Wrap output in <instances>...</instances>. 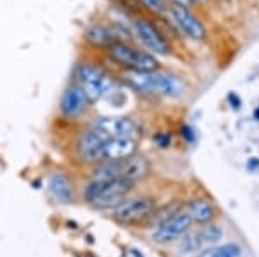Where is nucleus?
Wrapping results in <instances>:
<instances>
[{
  "mask_svg": "<svg viewBox=\"0 0 259 257\" xmlns=\"http://www.w3.org/2000/svg\"><path fill=\"white\" fill-rule=\"evenodd\" d=\"M135 181L130 180H112V181H92L85 186V198L92 205L99 209H114L124 200V197L133 190Z\"/></svg>",
  "mask_w": 259,
  "mask_h": 257,
  "instance_id": "f257e3e1",
  "label": "nucleus"
},
{
  "mask_svg": "<svg viewBox=\"0 0 259 257\" xmlns=\"http://www.w3.org/2000/svg\"><path fill=\"white\" fill-rule=\"evenodd\" d=\"M130 83L135 88L142 90L145 93H156L162 97H180L185 92V85L178 76L169 73L150 71V73H137L132 71Z\"/></svg>",
  "mask_w": 259,
  "mask_h": 257,
  "instance_id": "f03ea898",
  "label": "nucleus"
},
{
  "mask_svg": "<svg viewBox=\"0 0 259 257\" xmlns=\"http://www.w3.org/2000/svg\"><path fill=\"white\" fill-rule=\"evenodd\" d=\"M107 54L114 62H118L123 68H128L130 71L137 73H150L157 71L159 62L149 52L139 50V48L132 47V45L124 43V41H114L112 45L107 47Z\"/></svg>",
  "mask_w": 259,
  "mask_h": 257,
  "instance_id": "7ed1b4c3",
  "label": "nucleus"
},
{
  "mask_svg": "<svg viewBox=\"0 0 259 257\" xmlns=\"http://www.w3.org/2000/svg\"><path fill=\"white\" fill-rule=\"evenodd\" d=\"M76 76L78 81H80L81 90L85 92L90 102H97L106 97V95H109L112 92V86H114V81H112L109 74L104 71L102 68L90 64V62L78 66Z\"/></svg>",
  "mask_w": 259,
  "mask_h": 257,
  "instance_id": "20e7f679",
  "label": "nucleus"
},
{
  "mask_svg": "<svg viewBox=\"0 0 259 257\" xmlns=\"http://www.w3.org/2000/svg\"><path fill=\"white\" fill-rule=\"evenodd\" d=\"M156 211V202L150 197L126 198L118 204L112 211V218L121 225H137V223L147 221Z\"/></svg>",
  "mask_w": 259,
  "mask_h": 257,
  "instance_id": "39448f33",
  "label": "nucleus"
},
{
  "mask_svg": "<svg viewBox=\"0 0 259 257\" xmlns=\"http://www.w3.org/2000/svg\"><path fill=\"white\" fill-rule=\"evenodd\" d=\"M133 30H135L137 38L142 41V45L149 48L150 52L157 54V56H169L171 54V45L166 40L164 33L150 19L139 18L133 23Z\"/></svg>",
  "mask_w": 259,
  "mask_h": 257,
  "instance_id": "423d86ee",
  "label": "nucleus"
},
{
  "mask_svg": "<svg viewBox=\"0 0 259 257\" xmlns=\"http://www.w3.org/2000/svg\"><path fill=\"white\" fill-rule=\"evenodd\" d=\"M107 136L99 130H85L78 135L76 154L83 164H94L104 159V143Z\"/></svg>",
  "mask_w": 259,
  "mask_h": 257,
  "instance_id": "0eeeda50",
  "label": "nucleus"
},
{
  "mask_svg": "<svg viewBox=\"0 0 259 257\" xmlns=\"http://www.w3.org/2000/svg\"><path fill=\"white\" fill-rule=\"evenodd\" d=\"M171 18H173L175 24L178 26V30L190 40L200 41L206 38L207 31L206 26L202 24L197 16L192 12L189 7H182V6H171Z\"/></svg>",
  "mask_w": 259,
  "mask_h": 257,
  "instance_id": "6e6552de",
  "label": "nucleus"
},
{
  "mask_svg": "<svg viewBox=\"0 0 259 257\" xmlns=\"http://www.w3.org/2000/svg\"><path fill=\"white\" fill-rule=\"evenodd\" d=\"M190 225H192V219L189 214H187V211H180L175 216H171L169 219H166V221L159 223V225L156 226V230H154L152 237L159 243L173 242V240H177V238H182L183 235L189 231Z\"/></svg>",
  "mask_w": 259,
  "mask_h": 257,
  "instance_id": "1a4fd4ad",
  "label": "nucleus"
},
{
  "mask_svg": "<svg viewBox=\"0 0 259 257\" xmlns=\"http://www.w3.org/2000/svg\"><path fill=\"white\" fill-rule=\"evenodd\" d=\"M95 130L102 131L107 138H133L139 133V126L130 118H99Z\"/></svg>",
  "mask_w": 259,
  "mask_h": 257,
  "instance_id": "9d476101",
  "label": "nucleus"
},
{
  "mask_svg": "<svg viewBox=\"0 0 259 257\" xmlns=\"http://www.w3.org/2000/svg\"><path fill=\"white\" fill-rule=\"evenodd\" d=\"M89 104L90 100L85 95V92L81 90V86L71 85L64 90V93H62L59 109L62 116H66V118H69V119H74L89 109Z\"/></svg>",
  "mask_w": 259,
  "mask_h": 257,
  "instance_id": "9b49d317",
  "label": "nucleus"
},
{
  "mask_svg": "<svg viewBox=\"0 0 259 257\" xmlns=\"http://www.w3.org/2000/svg\"><path fill=\"white\" fill-rule=\"evenodd\" d=\"M137 143L133 138H107L104 143V159L123 161L135 156Z\"/></svg>",
  "mask_w": 259,
  "mask_h": 257,
  "instance_id": "f8f14e48",
  "label": "nucleus"
},
{
  "mask_svg": "<svg viewBox=\"0 0 259 257\" xmlns=\"http://www.w3.org/2000/svg\"><path fill=\"white\" fill-rule=\"evenodd\" d=\"M150 171V164L145 157L140 156H132L128 159L121 161V178L123 180L135 181L140 178L147 176Z\"/></svg>",
  "mask_w": 259,
  "mask_h": 257,
  "instance_id": "ddd939ff",
  "label": "nucleus"
},
{
  "mask_svg": "<svg viewBox=\"0 0 259 257\" xmlns=\"http://www.w3.org/2000/svg\"><path fill=\"white\" fill-rule=\"evenodd\" d=\"M85 40L94 43L95 47H106V48L114 43V41H119L116 38V31H112L109 26L100 24V23H94L87 28Z\"/></svg>",
  "mask_w": 259,
  "mask_h": 257,
  "instance_id": "4468645a",
  "label": "nucleus"
},
{
  "mask_svg": "<svg viewBox=\"0 0 259 257\" xmlns=\"http://www.w3.org/2000/svg\"><path fill=\"white\" fill-rule=\"evenodd\" d=\"M187 214L190 216L192 223H200V225H206L211 223L216 216V209L206 198H194L190 200L189 207H187Z\"/></svg>",
  "mask_w": 259,
  "mask_h": 257,
  "instance_id": "2eb2a0df",
  "label": "nucleus"
},
{
  "mask_svg": "<svg viewBox=\"0 0 259 257\" xmlns=\"http://www.w3.org/2000/svg\"><path fill=\"white\" fill-rule=\"evenodd\" d=\"M49 190L54 195L56 200L62 202V204H69L73 200V186H71V181L61 173H54L49 180Z\"/></svg>",
  "mask_w": 259,
  "mask_h": 257,
  "instance_id": "dca6fc26",
  "label": "nucleus"
},
{
  "mask_svg": "<svg viewBox=\"0 0 259 257\" xmlns=\"http://www.w3.org/2000/svg\"><path fill=\"white\" fill-rule=\"evenodd\" d=\"M94 181H112L121 178V161H104L94 169Z\"/></svg>",
  "mask_w": 259,
  "mask_h": 257,
  "instance_id": "f3484780",
  "label": "nucleus"
},
{
  "mask_svg": "<svg viewBox=\"0 0 259 257\" xmlns=\"http://www.w3.org/2000/svg\"><path fill=\"white\" fill-rule=\"evenodd\" d=\"M242 247L239 243H225V245L211 247L207 250L200 252L197 257H242Z\"/></svg>",
  "mask_w": 259,
  "mask_h": 257,
  "instance_id": "a211bd4d",
  "label": "nucleus"
},
{
  "mask_svg": "<svg viewBox=\"0 0 259 257\" xmlns=\"http://www.w3.org/2000/svg\"><path fill=\"white\" fill-rule=\"evenodd\" d=\"M202 245L204 243L200 240V235L190 233V235H183L182 242L178 243V250L183 252V254H192V252H197Z\"/></svg>",
  "mask_w": 259,
  "mask_h": 257,
  "instance_id": "6ab92c4d",
  "label": "nucleus"
},
{
  "mask_svg": "<svg viewBox=\"0 0 259 257\" xmlns=\"http://www.w3.org/2000/svg\"><path fill=\"white\" fill-rule=\"evenodd\" d=\"M200 240H202V243H216L218 240H221L223 237V231H221L220 226H206L202 231H200Z\"/></svg>",
  "mask_w": 259,
  "mask_h": 257,
  "instance_id": "aec40b11",
  "label": "nucleus"
},
{
  "mask_svg": "<svg viewBox=\"0 0 259 257\" xmlns=\"http://www.w3.org/2000/svg\"><path fill=\"white\" fill-rule=\"evenodd\" d=\"M177 213H180V204L178 202H175V204H168V205H164L162 207V209L159 211V213H156V211H154V214L150 218L154 219V221L157 223V225H159V223H162V221H166V219H169L171 216H175V214Z\"/></svg>",
  "mask_w": 259,
  "mask_h": 257,
  "instance_id": "412c9836",
  "label": "nucleus"
},
{
  "mask_svg": "<svg viewBox=\"0 0 259 257\" xmlns=\"http://www.w3.org/2000/svg\"><path fill=\"white\" fill-rule=\"evenodd\" d=\"M137 2H139V6L145 7V9H149L154 14H164L168 11L166 0H137Z\"/></svg>",
  "mask_w": 259,
  "mask_h": 257,
  "instance_id": "4be33fe9",
  "label": "nucleus"
},
{
  "mask_svg": "<svg viewBox=\"0 0 259 257\" xmlns=\"http://www.w3.org/2000/svg\"><path fill=\"white\" fill-rule=\"evenodd\" d=\"M154 140H156L161 148H168L171 143V135L169 133H157V135H154Z\"/></svg>",
  "mask_w": 259,
  "mask_h": 257,
  "instance_id": "5701e85b",
  "label": "nucleus"
},
{
  "mask_svg": "<svg viewBox=\"0 0 259 257\" xmlns=\"http://www.w3.org/2000/svg\"><path fill=\"white\" fill-rule=\"evenodd\" d=\"M118 4L123 7L124 11H132V12H139V2L137 0H118Z\"/></svg>",
  "mask_w": 259,
  "mask_h": 257,
  "instance_id": "b1692460",
  "label": "nucleus"
},
{
  "mask_svg": "<svg viewBox=\"0 0 259 257\" xmlns=\"http://www.w3.org/2000/svg\"><path fill=\"white\" fill-rule=\"evenodd\" d=\"M171 6H182V7H190L194 4V0H169Z\"/></svg>",
  "mask_w": 259,
  "mask_h": 257,
  "instance_id": "393cba45",
  "label": "nucleus"
},
{
  "mask_svg": "<svg viewBox=\"0 0 259 257\" xmlns=\"http://www.w3.org/2000/svg\"><path fill=\"white\" fill-rule=\"evenodd\" d=\"M182 136H185L189 142H192V140H194V131H192L189 126H183L182 128Z\"/></svg>",
  "mask_w": 259,
  "mask_h": 257,
  "instance_id": "a878e982",
  "label": "nucleus"
},
{
  "mask_svg": "<svg viewBox=\"0 0 259 257\" xmlns=\"http://www.w3.org/2000/svg\"><path fill=\"white\" fill-rule=\"evenodd\" d=\"M195 2H206V0H194V4H195Z\"/></svg>",
  "mask_w": 259,
  "mask_h": 257,
  "instance_id": "bb28decb",
  "label": "nucleus"
},
{
  "mask_svg": "<svg viewBox=\"0 0 259 257\" xmlns=\"http://www.w3.org/2000/svg\"><path fill=\"white\" fill-rule=\"evenodd\" d=\"M81 257H94V255H90V254H89V255H81Z\"/></svg>",
  "mask_w": 259,
  "mask_h": 257,
  "instance_id": "cd10ccee",
  "label": "nucleus"
}]
</instances>
